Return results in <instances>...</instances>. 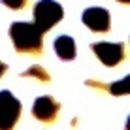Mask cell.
<instances>
[{
  "label": "cell",
  "mask_w": 130,
  "mask_h": 130,
  "mask_svg": "<svg viewBox=\"0 0 130 130\" xmlns=\"http://www.w3.org/2000/svg\"><path fill=\"white\" fill-rule=\"evenodd\" d=\"M6 70H8V66H6V64H4V62H2V60H0V77H2V75H4V74H6Z\"/></svg>",
  "instance_id": "obj_10"
},
{
  "label": "cell",
  "mask_w": 130,
  "mask_h": 130,
  "mask_svg": "<svg viewBox=\"0 0 130 130\" xmlns=\"http://www.w3.org/2000/svg\"><path fill=\"white\" fill-rule=\"evenodd\" d=\"M117 2H121V4H128L130 0H117Z\"/></svg>",
  "instance_id": "obj_11"
},
{
  "label": "cell",
  "mask_w": 130,
  "mask_h": 130,
  "mask_svg": "<svg viewBox=\"0 0 130 130\" xmlns=\"http://www.w3.org/2000/svg\"><path fill=\"white\" fill-rule=\"evenodd\" d=\"M21 115V102L10 91L0 92V130H10L15 126Z\"/></svg>",
  "instance_id": "obj_3"
},
{
  "label": "cell",
  "mask_w": 130,
  "mask_h": 130,
  "mask_svg": "<svg viewBox=\"0 0 130 130\" xmlns=\"http://www.w3.org/2000/svg\"><path fill=\"white\" fill-rule=\"evenodd\" d=\"M21 77H36V79H40V81H43V83L49 81V74L42 68V66H32L30 70L23 72V74H21Z\"/></svg>",
  "instance_id": "obj_8"
},
{
  "label": "cell",
  "mask_w": 130,
  "mask_h": 130,
  "mask_svg": "<svg viewBox=\"0 0 130 130\" xmlns=\"http://www.w3.org/2000/svg\"><path fill=\"white\" fill-rule=\"evenodd\" d=\"M59 109H60V104L53 96H40L36 98L32 106V115L42 123H51V121L57 119Z\"/></svg>",
  "instance_id": "obj_6"
},
{
  "label": "cell",
  "mask_w": 130,
  "mask_h": 130,
  "mask_svg": "<svg viewBox=\"0 0 130 130\" xmlns=\"http://www.w3.org/2000/svg\"><path fill=\"white\" fill-rule=\"evenodd\" d=\"M4 6H8L10 10H21L26 6V0H0Z\"/></svg>",
  "instance_id": "obj_9"
},
{
  "label": "cell",
  "mask_w": 130,
  "mask_h": 130,
  "mask_svg": "<svg viewBox=\"0 0 130 130\" xmlns=\"http://www.w3.org/2000/svg\"><path fill=\"white\" fill-rule=\"evenodd\" d=\"M91 49L94 51L98 60H102L106 66H117L124 59V43H121V42H117V43H107V42L92 43Z\"/></svg>",
  "instance_id": "obj_4"
},
{
  "label": "cell",
  "mask_w": 130,
  "mask_h": 130,
  "mask_svg": "<svg viewBox=\"0 0 130 130\" xmlns=\"http://www.w3.org/2000/svg\"><path fill=\"white\" fill-rule=\"evenodd\" d=\"M81 19L87 25V28H91L92 32H107L111 26L109 11L104 8H89L83 11Z\"/></svg>",
  "instance_id": "obj_5"
},
{
  "label": "cell",
  "mask_w": 130,
  "mask_h": 130,
  "mask_svg": "<svg viewBox=\"0 0 130 130\" xmlns=\"http://www.w3.org/2000/svg\"><path fill=\"white\" fill-rule=\"evenodd\" d=\"M43 32H40L34 23H23L15 21L10 26V38L13 42V47L19 53L26 55H40L43 51Z\"/></svg>",
  "instance_id": "obj_1"
},
{
  "label": "cell",
  "mask_w": 130,
  "mask_h": 130,
  "mask_svg": "<svg viewBox=\"0 0 130 130\" xmlns=\"http://www.w3.org/2000/svg\"><path fill=\"white\" fill-rule=\"evenodd\" d=\"M64 17V10L55 0H40L34 6V25L40 32H47Z\"/></svg>",
  "instance_id": "obj_2"
},
{
  "label": "cell",
  "mask_w": 130,
  "mask_h": 130,
  "mask_svg": "<svg viewBox=\"0 0 130 130\" xmlns=\"http://www.w3.org/2000/svg\"><path fill=\"white\" fill-rule=\"evenodd\" d=\"M53 47H55V53L59 55L60 60H74L75 59V42L72 36L62 34L53 42Z\"/></svg>",
  "instance_id": "obj_7"
}]
</instances>
